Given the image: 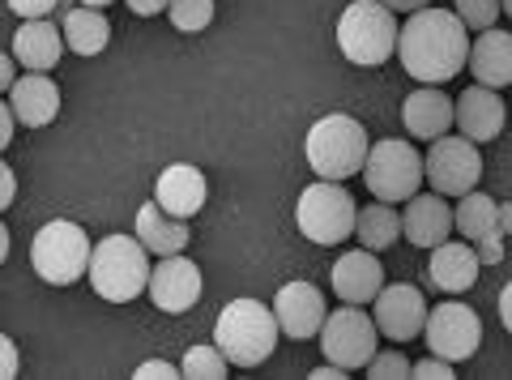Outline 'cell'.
Here are the masks:
<instances>
[{
    "mask_svg": "<svg viewBox=\"0 0 512 380\" xmlns=\"http://www.w3.org/2000/svg\"><path fill=\"white\" fill-rule=\"evenodd\" d=\"M13 52H18V60L30 73H52L64 56V35H60L56 22L26 18L18 26V35H13Z\"/></svg>",
    "mask_w": 512,
    "mask_h": 380,
    "instance_id": "cell-21",
    "label": "cell"
},
{
    "mask_svg": "<svg viewBox=\"0 0 512 380\" xmlns=\"http://www.w3.org/2000/svg\"><path fill=\"white\" fill-rule=\"evenodd\" d=\"M5 257H9V227L0 223V265H5Z\"/></svg>",
    "mask_w": 512,
    "mask_h": 380,
    "instance_id": "cell-45",
    "label": "cell"
},
{
    "mask_svg": "<svg viewBox=\"0 0 512 380\" xmlns=\"http://www.w3.org/2000/svg\"><path fill=\"white\" fill-rule=\"evenodd\" d=\"M402 235L414 248L444 244L448 235H453V210H448V201L440 193H431V197L414 193L410 205H406V214H402Z\"/></svg>",
    "mask_w": 512,
    "mask_h": 380,
    "instance_id": "cell-19",
    "label": "cell"
},
{
    "mask_svg": "<svg viewBox=\"0 0 512 380\" xmlns=\"http://www.w3.org/2000/svg\"><path fill=\"white\" fill-rule=\"evenodd\" d=\"M274 316H278V329L286 338L308 342L320 334V325H325V295H320L312 282H286L274 295Z\"/></svg>",
    "mask_w": 512,
    "mask_h": 380,
    "instance_id": "cell-14",
    "label": "cell"
},
{
    "mask_svg": "<svg viewBox=\"0 0 512 380\" xmlns=\"http://www.w3.org/2000/svg\"><path fill=\"white\" fill-rule=\"evenodd\" d=\"M500 231H504V235H512V201H504V205H500Z\"/></svg>",
    "mask_w": 512,
    "mask_h": 380,
    "instance_id": "cell-44",
    "label": "cell"
},
{
    "mask_svg": "<svg viewBox=\"0 0 512 380\" xmlns=\"http://www.w3.org/2000/svg\"><path fill=\"white\" fill-rule=\"evenodd\" d=\"M380 287H384V265L372 257V248H355L333 265V291H338L346 304H359V308L372 304Z\"/></svg>",
    "mask_w": 512,
    "mask_h": 380,
    "instance_id": "cell-17",
    "label": "cell"
},
{
    "mask_svg": "<svg viewBox=\"0 0 512 380\" xmlns=\"http://www.w3.org/2000/svg\"><path fill=\"white\" fill-rule=\"evenodd\" d=\"M180 380L184 372L180 368H171V363H141V368H137V380Z\"/></svg>",
    "mask_w": 512,
    "mask_h": 380,
    "instance_id": "cell-37",
    "label": "cell"
},
{
    "mask_svg": "<svg viewBox=\"0 0 512 380\" xmlns=\"http://www.w3.org/2000/svg\"><path fill=\"white\" fill-rule=\"evenodd\" d=\"M372 150L367 129L355 116L333 112L325 120H316L308 129V163L320 180H350L363 171V158Z\"/></svg>",
    "mask_w": 512,
    "mask_h": 380,
    "instance_id": "cell-5",
    "label": "cell"
},
{
    "mask_svg": "<svg viewBox=\"0 0 512 380\" xmlns=\"http://www.w3.org/2000/svg\"><path fill=\"white\" fill-rule=\"evenodd\" d=\"M470 73L478 77V86H512V35L508 30H478V39L470 43V56H466Z\"/></svg>",
    "mask_w": 512,
    "mask_h": 380,
    "instance_id": "cell-20",
    "label": "cell"
},
{
    "mask_svg": "<svg viewBox=\"0 0 512 380\" xmlns=\"http://www.w3.org/2000/svg\"><path fill=\"white\" fill-rule=\"evenodd\" d=\"M367 376L372 380H406L410 376V359L402 351H384L367 359Z\"/></svg>",
    "mask_w": 512,
    "mask_h": 380,
    "instance_id": "cell-31",
    "label": "cell"
},
{
    "mask_svg": "<svg viewBox=\"0 0 512 380\" xmlns=\"http://www.w3.org/2000/svg\"><path fill=\"white\" fill-rule=\"evenodd\" d=\"M13 120H18V116H13V107L0 99V150H5L9 141H13Z\"/></svg>",
    "mask_w": 512,
    "mask_h": 380,
    "instance_id": "cell-39",
    "label": "cell"
},
{
    "mask_svg": "<svg viewBox=\"0 0 512 380\" xmlns=\"http://www.w3.org/2000/svg\"><path fill=\"white\" fill-rule=\"evenodd\" d=\"M363 184L376 193V201H410L414 193H419L423 184V158L419 150L410 146V141H393L384 137L376 141L372 150H367L363 158Z\"/></svg>",
    "mask_w": 512,
    "mask_h": 380,
    "instance_id": "cell-8",
    "label": "cell"
},
{
    "mask_svg": "<svg viewBox=\"0 0 512 380\" xmlns=\"http://www.w3.org/2000/svg\"><path fill=\"white\" fill-rule=\"evenodd\" d=\"M376 321L367 316L359 304H346L338 312H325V325H320V351L325 359H333L338 368L355 372L367 368V359L376 355Z\"/></svg>",
    "mask_w": 512,
    "mask_h": 380,
    "instance_id": "cell-9",
    "label": "cell"
},
{
    "mask_svg": "<svg viewBox=\"0 0 512 380\" xmlns=\"http://www.w3.org/2000/svg\"><path fill=\"white\" fill-rule=\"evenodd\" d=\"M180 372H184L188 380H227L231 359L218 351V342H214V346H188Z\"/></svg>",
    "mask_w": 512,
    "mask_h": 380,
    "instance_id": "cell-28",
    "label": "cell"
},
{
    "mask_svg": "<svg viewBox=\"0 0 512 380\" xmlns=\"http://www.w3.org/2000/svg\"><path fill=\"white\" fill-rule=\"evenodd\" d=\"M376 304V329L389 342H410L423 334L427 325V299L423 291H414L410 282H393V287H380V295L372 299Z\"/></svg>",
    "mask_w": 512,
    "mask_h": 380,
    "instance_id": "cell-12",
    "label": "cell"
},
{
    "mask_svg": "<svg viewBox=\"0 0 512 380\" xmlns=\"http://www.w3.org/2000/svg\"><path fill=\"white\" fill-rule=\"evenodd\" d=\"M500 9L508 13V18H512V0H500Z\"/></svg>",
    "mask_w": 512,
    "mask_h": 380,
    "instance_id": "cell-47",
    "label": "cell"
},
{
    "mask_svg": "<svg viewBox=\"0 0 512 380\" xmlns=\"http://www.w3.org/2000/svg\"><path fill=\"white\" fill-rule=\"evenodd\" d=\"M146 295L154 299V308H163V312H188L201 299V269L188 257H180V252H171V257H163L150 269Z\"/></svg>",
    "mask_w": 512,
    "mask_h": 380,
    "instance_id": "cell-13",
    "label": "cell"
},
{
    "mask_svg": "<svg viewBox=\"0 0 512 380\" xmlns=\"http://www.w3.org/2000/svg\"><path fill=\"white\" fill-rule=\"evenodd\" d=\"M470 56V30L457 9H414V18L397 30V60L423 86L453 82Z\"/></svg>",
    "mask_w": 512,
    "mask_h": 380,
    "instance_id": "cell-1",
    "label": "cell"
},
{
    "mask_svg": "<svg viewBox=\"0 0 512 380\" xmlns=\"http://www.w3.org/2000/svg\"><path fill=\"white\" fill-rule=\"evenodd\" d=\"M77 5H94V9H103V5H111V0H77Z\"/></svg>",
    "mask_w": 512,
    "mask_h": 380,
    "instance_id": "cell-46",
    "label": "cell"
},
{
    "mask_svg": "<svg viewBox=\"0 0 512 380\" xmlns=\"http://www.w3.org/2000/svg\"><path fill=\"white\" fill-rule=\"evenodd\" d=\"M478 252L470 240H444L431 248V261H427V282L436 291H448V295H461V291H470L474 282H478Z\"/></svg>",
    "mask_w": 512,
    "mask_h": 380,
    "instance_id": "cell-16",
    "label": "cell"
},
{
    "mask_svg": "<svg viewBox=\"0 0 512 380\" xmlns=\"http://www.w3.org/2000/svg\"><path fill=\"white\" fill-rule=\"evenodd\" d=\"M355 218H359V205L338 180H316L312 188H303V197L295 205V223L303 231V240L312 244H342L355 231Z\"/></svg>",
    "mask_w": 512,
    "mask_h": 380,
    "instance_id": "cell-6",
    "label": "cell"
},
{
    "mask_svg": "<svg viewBox=\"0 0 512 380\" xmlns=\"http://www.w3.org/2000/svg\"><path fill=\"white\" fill-rule=\"evenodd\" d=\"M410 376H419V380H453V363L440 359V355H431V359H419V363H410Z\"/></svg>",
    "mask_w": 512,
    "mask_h": 380,
    "instance_id": "cell-32",
    "label": "cell"
},
{
    "mask_svg": "<svg viewBox=\"0 0 512 380\" xmlns=\"http://www.w3.org/2000/svg\"><path fill=\"white\" fill-rule=\"evenodd\" d=\"M504 99H500V90H491V86H470V90H461V99L453 103V124L461 129V137H470L474 146L478 141H495L504 129Z\"/></svg>",
    "mask_w": 512,
    "mask_h": 380,
    "instance_id": "cell-15",
    "label": "cell"
},
{
    "mask_svg": "<svg viewBox=\"0 0 512 380\" xmlns=\"http://www.w3.org/2000/svg\"><path fill=\"white\" fill-rule=\"evenodd\" d=\"M60 35H64V47H69V52H77V56H99L103 47L111 43V22L103 18V9L77 5V9L64 13Z\"/></svg>",
    "mask_w": 512,
    "mask_h": 380,
    "instance_id": "cell-25",
    "label": "cell"
},
{
    "mask_svg": "<svg viewBox=\"0 0 512 380\" xmlns=\"http://www.w3.org/2000/svg\"><path fill=\"white\" fill-rule=\"evenodd\" d=\"M137 240L146 244L154 257H171V252H184L188 248L192 231H188V218H175L158 201H146L137 210Z\"/></svg>",
    "mask_w": 512,
    "mask_h": 380,
    "instance_id": "cell-24",
    "label": "cell"
},
{
    "mask_svg": "<svg viewBox=\"0 0 512 380\" xmlns=\"http://www.w3.org/2000/svg\"><path fill=\"white\" fill-rule=\"evenodd\" d=\"M124 5L133 9L137 18H154V13H163V9L171 5V0H124Z\"/></svg>",
    "mask_w": 512,
    "mask_h": 380,
    "instance_id": "cell-38",
    "label": "cell"
},
{
    "mask_svg": "<svg viewBox=\"0 0 512 380\" xmlns=\"http://www.w3.org/2000/svg\"><path fill=\"white\" fill-rule=\"evenodd\" d=\"M389 9H397V13H414V9H427L431 0H384Z\"/></svg>",
    "mask_w": 512,
    "mask_h": 380,
    "instance_id": "cell-42",
    "label": "cell"
},
{
    "mask_svg": "<svg viewBox=\"0 0 512 380\" xmlns=\"http://www.w3.org/2000/svg\"><path fill=\"white\" fill-rule=\"evenodd\" d=\"M13 82H18V77H13V56L0 52V94H5Z\"/></svg>",
    "mask_w": 512,
    "mask_h": 380,
    "instance_id": "cell-41",
    "label": "cell"
},
{
    "mask_svg": "<svg viewBox=\"0 0 512 380\" xmlns=\"http://www.w3.org/2000/svg\"><path fill=\"white\" fill-rule=\"evenodd\" d=\"M9 107H13V116H18V124L43 129V124H52L60 116V90L47 73H26L9 86Z\"/></svg>",
    "mask_w": 512,
    "mask_h": 380,
    "instance_id": "cell-18",
    "label": "cell"
},
{
    "mask_svg": "<svg viewBox=\"0 0 512 380\" xmlns=\"http://www.w3.org/2000/svg\"><path fill=\"white\" fill-rule=\"evenodd\" d=\"M5 5L18 13V18H47V13H52L60 0H5Z\"/></svg>",
    "mask_w": 512,
    "mask_h": 380,
    "instance_id": "cell-34",
    "label": "cell"
},
{
    "mask_svg": "<svg viewBox=\"0 0 512 380\" xmlns=\"http://www.w3.org/2000/svg\"><path fill=\"white\" fill-rule=\"evenodd\" d=\"M397 18L384 0H355L338 18V47L350 65L376 69L397 52Z\"/></svg>",
    "mask_w": 512,
    "mask_h": 380,
    "instance_id": "cell-4",
    "label": "cell"
},
{
    "mask_svg": "<svg viewBox=\"0 0 512 380\" xmlns=\"http://www.w3.org/2000/svg\"><path fill=\"white\" fill-rule=\"evenodd\" d=\"M355 231H359V244L363 248L384 252V248L397 244V235H402V218L393 214L389 201H376V205H363V210H359Z\"/></svg>",
    "mask_w": 512,
    "mask_h": 380,
    "instance_id": "cell-27",
    "label": "cell"
},
{
    "mask_svg": "<svg viewBox=\"0 0 512 380\" xmlns=\"http://www.w3.org/2000/svg\"><path fill=\"white\" fill-rule=\"evenodd\" d=\"M474 252L483 265H500L504 261V231H487L483 240H474Z\"/></svg>",
    "mask_w": 512,
    "mask_h": 380,
    "instance_id": "cell-33",
    "label": "cell"
},
{
    "mask_svg": "<svg viewBox=\"0 0 512 380\" xmlns=\"http://www.w3.org/2000/svg\"><path fill=\"white\" fill-rule=\"evenodd\" d=\"M154 201L175 218H192L205 205V176L188 163H171L154 184Z\"/></svg>",
    "mask_w": 512,
    "mask_h": 380,
    "instance_id": "cell-23",
    "label": "cell"
},
{
    "mask_svg": "<svg viewBox=\"0 0 512 380\" xmlns=\"http://www.w3.org/2000/svg\"><path fill=\"white\" fill-rule=\"evenodd\" d=\"M13 193H18V176H13V167L0 158V214L13 205Z\"/></svg>",
    "mask_w": 512,
    "mask_h": 380,
    "instance_id": "cell-36",
    "label": "cell"
},
{
    "mask_svg": "<svg viewBox=\"0 0 512 380\" xmlns=\"http://www.w3.org/2000/svg\"><path fill=\"white\" fill-rule=\"evenodd\" d=\"M90 252L94 248L86 240V231L77 223L56 218V223L39 227L35 244H30V265H35V274L43 282H52V287H73L90 269Z\"/></svg>",
    "mask_w": 512,
    "mask_h": 380,
    "instance_id": "cell-7",
    "label": "cell"
},
{
    "mask_svg": "<svg viewBox=\"0 0 512 380\" xmlns=\"http://www.w3.org/2000/svg\"><path fill=\"white\" fill-rule=\"evenodd\" d=\"M167 18L175 30H184V35H197L214 22V0H171L167 5Z\"/></svg>",
    "mask_w": 512,
    "mask_h": 380,
    "instance_id": "cell-29",
    "label": "cell"
},
{
    "mask_svg": "<svg viewBox=\"0 0 512 380\" xmlns=\"http://www.w3.org/2000/svg\"><path fill=\"white\" fill-rule=\"evenodd\" d=\"M500 321H504V329L512 334V282H508V287L500 291Z\"/></svg>",
    "mask_w": 512,
    "mask_h": 380,
    "instance_id": "cell-40",
    "label": "cell"
},
{
    "mask_svg": "<svg viewBox=\"0 0 512 380\" xmlns=\"http://www.w3.org/2000/svg\"><path fill=\"white\" fill-rule=\"evenodd\" d=\"M278 334H282L278 316H274V308H265L261 299H231V304L218 312V321H214L218 351L227 355L231 363H239V368H256V363H265L269 355H274Z\"/></svg>",
    "mask_w": 512,
    "mask_h": 380,
    "instance_id": "cell-2",
    "label": "cell"
},
{
    "mask_svg": "<svg viewBox=\"0 0 512 380\" xmlns=\"http://www.w3.org/2000/svg\"><path fill=\"white\" fill-rule=\"evenodd\" d=\"M500 13V0H457V18L466 22V30H491Z\"/></svg>",
    "mask_w": 512,
    "mask_h": 380,
    "instance_id": "cell-30",
    "label": "cell"
},
{
    "mask_svg": "<svg viewBox=\"0 0 512 380\" xmlns=\"http://www.w3.org/2000/svg\"><path fill=\"white\" fill-rule=\"evenodd\" d=\"M346 376H350V372L338 368V363H329V368H316V372H312V380H346Z\"/></svg>",
    "mask_w": 512,
    "mask_h": 380,
    "instance_id": "cell-43",
    "label": "cell"
},
{
    "mask_svg": "<svg viewBox=\"0 0 512 380\" xmlns=\"http://www.w3.org/2000/svg\"><path fill=\"white\" fill-rule=\"evenodd\" d=\"M402 120H406V133L419 137V141H436L453 129V99L436 86H423L414 90L406 107H402Z\"/></svg>",
    "mask_w": 512,
    "mask_h": 380,
    "instance_id": "cell-22",
    "label": "cell"
},
{
    "mask_svg": "<svg viewBox=\"0 0 512 380\" xmlns=\"http://www.w3.org/2000/svg\"><path fill=\"white\" fill-rule=\"evenodd\" d=\"M90 287L107 304H128L150 287V248L137 235H107L90 252Z\"/></svg>",
    "mask_w": 512,
    "mask_h": 380,
    "instance_id": "cell-3",
    "label": "cell"
},
{
    "mask_svg": "<svg viewBox=\"0 0 512 380\" xmlns=\"http://www.w3.org/2000/svg\"><path fill=\"white\" fill-rule=\"evenodd\" d=\"M423 176L440 197H461V193H470V188L483 180V154H478V146L470 137L444 133V137L431 141Z\"/></svg>",
    "mask_w": 512,
    "mask_h": 380,
    "instance_id": "cell-10",
    "label": "cell"
},
{
    "mask_svg": "<svg viewBox=\"0 0 512 380\" xmlns=\"http://www.w3.org/2000/svg\"><path fill=\"white\" fill-rule=\"evenodd\" d=\"M22 368V359H18V346H13V338L0 334V380H13Z\"/></svg>",
    "mask_w": 512,
    "mask_h": 380,
    "instance_id": "cell-35",
    "label": "cell"
},
{
    "mask_svg": "<svg viewBox=\"0 0 512 380\" xmlns=\"http://www.w3.org/2000/svg\"><path fill=\"white\" fill-rule=\"evenodd\" d=\"M453 227L461 231V240H483L487 231H500V205H495L487 193H478V188H470V193H461L457 210H453Z\"/></svg>",
    "mask_w": 512,
    "mask_h": 380,
    "instance_id": "cell-26",
    "label": "cell"
},
{
    "mask_svg": "<svg viewBox=\"0 0 512 380\" xmlns=\"http://www.w3.org/2000/svg\"><path fill=\"white\" fill-rule=\"evenodd\" d=\"M423 334H427V351L431 355H440L448 363H461V359H470L478 346H483V321H478L474 308L448 299V304L427 312Z\"/></svg>",
    "mask_w": 512,
    "mask_h": 380,
    "instance_id": "cell-11",
    "label": "cell"
}]
</instances>
